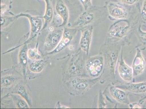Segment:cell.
Wrapping results in <instances>:
<instances>
[{"label":"cell","instance_id":"29","mask_svg":"<svg viewBox=\"0 0 146 109\" xmlns=\"http://www.w3.org/2000/svg\"><path fill=\"white\" fill-rule=\"evenodd\" d=\"M118 1L126 4L133 5L136 3L139 0H118Z\"/></svg>","mask_w":146,"mask_h":109},{"label":"cell","instance_id":"25","mask_svg":"<svg viewBox=\"0 0 146 109\" xmlns=\"http://www.w3.org/2000/svg\"><path fill=\"white\" fill-rule=\"evenodd\" d=\"M138 36L141 42L146 45V32L143 31L140 28L138 30Z\"/></svg>","mask_w":146,"mask_h":109},{"label":"cell","instance_id":"26","mask_svg":"<svg viewBox=\"0 0 146 109\" xmlns=\"http://www.w3.org/2000/svg\"><path fill=\"white\" fill-rule=\"evenodd\" d=\"M82 3L84 10L87 11L92 6V0H79Z\"/></svg>","mask_w":146,"mask_h":109},{"label":"cell","instance_id":"13","mask_svg":"<svg viewBox=\"0 0 146 109\" xmlns=\"http://www.w3.org/2000/svg\"><path fill=\"white\" fill-rule=\"evenodd\" d=\"M116 87L126 91L135 94H142L146 92V82L125 83L118 85Z\"/></svg>","mask_w":146,"mask_h":109},{"label":"cell","instance_id":"14","mask_svg":"<svg viewBox=\"0 0 146 109\" xmlns=\"http://www.w3.org/2000/svg\"><path fill=\"white\" fill-rule=\"evenodd\" d=\"M56 12L63 21L61 27L67 24L69 19L68 9L63 0H56L55 6Z\"/></svg>","mask_w":146,"mask_h":109},{"label":"cell","instance_id":"8","mask_svg":"<svg viewBox=\"0 0 146 109\" xmlns=\"http://www.w3.org/2000/svg\"><path fill=\"white\" fill-rule=\"evenodd\" d=\"M76 28H65L64 29L63 37L59 45L51 54H56L63 50L68 46L77 33Z\"/></svg>","mask_w":146,"mask_h":109},{"label":"cell","instance_id":"21","mask_svg":"<svg viewBox=\"0 0 146 109\" xmlns=\"http://www.w3.org/2000/svg\"><path fill=\"white\" fill-rule=\"evenodd\" d=\"M27 46L25 45L21 49L19 54L20 64L23 68L25 73L27 63Z\"/></svg>","mask_w":146,"mask_h":109},{"label":"cell","instance_id":"3","mask_svg":"<svg viewBox=\"0 0 146 109\" xmlns=\"http://www.w3.org/2000/svg\"><path fill=\"white\" fill-rule=\"evenodd\" d=\"M85 60L81 50H80L72 57L67 69L68 75L71 78L76 76H84L86 75Z\"/></svg>","mask_w":146,"mask_h":109},{"label":"cell","instance_id":"6","mask_svg":"<svg viewBox=\"0 0 146 109\" xmlns=\"http://www.w3.org/2000/svg\"><path fill=\"white\" fill-rule=\"evenodd\" d=\"M130 26L127 21L121 20L115 23L110 27L108 33L111 38L121 39L125 36Z\"/></svg>","mask_w":146,"mask_h":109},{"label":"cell","instance_id":"22","mask_svg":"<svg viewBox=\"0 0 146 109\" xmlns=\"http://www.w3.org/2000/svg\"><path fill=\"white\" fill-rule=\"evenodd\" d=\"M12 96L19 108L27 109L30 108L29 105L23 98L18 94H13Z\"/></svg>","mask_w":146,"mask_h":109},{"label":"cell","instance_id":"27","mask_svg":"<svg viewBox=\"0 0 146 109\" xmlns=\"http://www.w3.org/2000/svg\"><path fill=\"white\" fill-rule=\"evenodd\" d=\"M99 104H98V108H106V104L104 100V98L102 93L99 94Z\"/></svg>","mask_w":146,"mask_h":109},{"label":"cell","instance_id":"17","mask_svg":"<svg viewBox=\"0 0 146 109\" xmlns=\"http://www.w3.org/2000/svg\"><path fill=\"white\" fill-rule=\"evenodd\" d=\"M14 94H17L21 96L28 103L29 106H32L31 96L27 86L23 84H17L13 90Z\"/></svg>","mask_w":146,"mask_h":109},{"label":"cell","instance_id":"24","mask_svg":"<svg viewBox=\"0 0 146 109\" xmlns=\"http://www.w3.org/2000/svg\"><path fill=\"white\" fill-rule=\"evenodd\" d=\"M27 56L29 59L37 60L40 59L41 56L38 53L37 47L34 49H30L27 51Z\"/></svg>","mask_w":146,"mask_h":109},{"label":"cell","instance_id":"16","mask_svg":"<svg viewBox=\"0 0 146 109\" xmlns=\"http://www.w3.org/2000/svg\"><path fill=\"white\" fill-rule=\"evenodd\" d=\"M95 18L94 13L85 11L78 17L74 22L73 26L75 27H80L87 26L93 21Z\"/></svg>","mask_w":146,"mask_h":109},{"label":"cell","instance_id":"9","mask_svg":"<svg viewBox=\"0 0 146 109\" xmlns=\"http://www.w3.org/2000/svg\"><path fill=\"white\" fill-rule=\"evenodd\" d=\"M93 30V27L90 26L86 27L82 31L80 46L87 56L89 54Z\"/></svg>","mask_w":146,"mask_h":109},{"label":"cell","instance_id":"1","mask_svg":"<svg viewBox=\"0 0 146 109\" xmlns=\"http://www.w3.org/2000/svg\"><path fill=\"white\" fill-rule=\"evenodd\" d=\"M101 77L93 78L84 76L72 77L66 83L68 88L73 94L80 95L84 94L98 83Z\"/></svg>","mask_w":146,"mask_h":109},{"label":"cell","instance_id":"32","mask_svg":"<svg viewBox=\"0 0 146 109\" xmlns=\"http://www.w3.org/2000/svg\"><path fill=\"white\" fill-rule=\"evenodd\" d=\"M145 99H146V95L144 96V97H143V98L140 100L139 101V102H141L142 101L145 100Z\"/></svg>","mask_w":146,"mask_h":109},{"label":"cell","instance_id":"31","mask_svg":"<svg viewBox=\"0 0 146 109\" xmlns=\"http://www.w3.org/2000/svg\"><path fill=\"white\" fill-rule=\"evenodd\" d=\"M60 106H57L56 107V108H68V107H65V106H62V105H60Z\"/></svg>","mask_w":146,"mask_h":109},{"label":"cell","instance_id":"10","mask_svg":"<svg viewBox=\"0 0 146 109\" xmlns=\"http://www.w3.org/2000/svg\"><path fill=\"white\" fill-rule=\"evenodd\" d=\"M123 49L122 48L120 58L118 60V72L122 79L126 82H131L133 77V72L132 68L125 62L123 56Z\"/></svg>","mask_w":146,"mask_h":109},{"label":"cell","instance_id":"19","mask_svg":"<svg viewBox=\"0 0 146 109\" xmlns=\"http://www.w3.org/2000/svg\"><path fill=\"white\" fill-rule=\"evenodd\" d=\"M45 66L44 61L43 60H34L29 64V69L34 73H39L44 68Z\"/></svg>","mask_w":146,"mask_h":109},{"label":"cell","instance_id":"28","mask_svg":"<svg viewBox=\"0 0 146 109\" xmlns=\"http://www.w3.org/2000/svg\"><path fill=\"white\" fill-rule=\"evenodd\" d=\"M141 16L142 19L144 21H146V0H144L142 6Z\"/></svg>","mask_w":146,"mask_h":109},{"label":"cell","instance_id":"15","mask_svg":"<svg viewBox=\"0 0 146 109\" xmlns=\"http://www.w3.org/2000/svg\"><path fill=\"white\" fill-rule=\"evenodd\" d=\"M111 96L119 103L125 104H129L128 94L126 91L116 87H111L110 88Z\"/></svg>","mask_w":146,"mask_h":109},{"label":"cell","instance_id":"12","mask_svg":"<svg viewBox=\"0 0 146 109\" xmlns=\"http://www.w3.org/2000/svg\"><path fill=\"white\" fill-rule=\"evenodd\" d=\"M146 66V62L141 51L139 48L136 49V54L133 62L132 68L134 76L140 75L144 71Z\"/></svg>","mask_w":146,"mask_h":109},{"label":"cell","instance_id":"7","mask_svg":"<svg viewBox=\"0 0 146 109\" xmlns=\"http://www.w3.org/2000/svg\"><path fill=\"white\" fill-rule=\"evenodd\" d=\"M19 17H26L29 19L31 26V34L29 41L35 38L37 35L42 30L43 23L41 17L34 16L27 13H22L18 14Z\"/></svg>","mask_w":146,"mask_h":109},{"label":"cell","instance_id":"18","mask_svg":"<svg viewBox=\"0 0 146 109\" xmlns=\"http://www.w3.org/2000/svg\"><path fill=\"white\" fill-rule=\"evenodd\" d=\"M46 3V10L44 16L41 18H43L45 21L42 30H44L53 20L54 16V9L51 0H44Z\"/></svg>","mask_w":146,"mask_h":109},{"label":"cell","instance_id":"2","mask_svg":"<svg viewBox=\"0 0 146 109\" xmlns=\"http://www.w3.org/2000/svg\"><path fill=\"white\" fill-rule=\"evenodd\" d=\"M123 47L112 45L109 46L102 47V55L104 58L105 66H106L108 72L111 76L115 78V68L120 49Z\"/></svg>","mask_w":146,"mask_h":109},{"label":"cell","instance_id":"4","mask_svg":"<svg viewBox=\"0 0 146 109\" xmlns=\"http://www.w3.org/2000/svg\"><path fill=\"white\" fill-rule=\"evenodd\" d=\"M104 58L101 54L90 57L86 61V73L90 78L101 77L104 71Z\"/></svg>","mask_w":146,"mask_h":109},{"label":"cell","instance_id":"33","mask_svg":"<svg viewBox=\"0 0 146 109\" xmlns=\"http://www.w3.org/2000/svg\"><path fill=\"white\" fill-rule=\"evenodd\" d=\"M145 108H146V101L145 102V103L144 104V107Z\"/></svg>","mask_w":146,"mask_h":109},{"label":"cell","instance_id":"23","mask_svg":"<svg viewBox=\"0 0 146 109\" xmlns=\"http://www.w3.org/2000/svg\"><path fill=\"white\" fill-rule=\"evenodd\" d=\"M19 18L18 15L14 16H1V29L5 28L7 27L14 21L16 20Z\"/></svg>","mask_w":146,"mask_h":109},{"label":"cell","instance_id":"11","mask_svg":"<svg viewBox=\"0 0 146 109\" xmlns=\"http://www.w3.org/2000/svg\"><path fill=\"white\" fill-rule=\"evenodd\" d=\"M108 9L110 15L116 19H123L128 16V12L125 8L116 3L110 2Z\"/></svg>","mask_w":146,"mask_h":109},{"label":"cell","instance_id":"5","mask_svg":"<svg viewBox=\"0 0 146 109\" xmlns=\"http://www.w3.org/2000/svg\"><path fill=\"white\" fill-rule=\"evenodd\" d=\"M63 32L64 29L62 27L52 31L47 35L45 40V50L50 51L55 50L62 39Z\"/></svg>","mask_w":146,"mask_h":109},{"label":"cell","instance_id":"30","mask_svg":"<svg viewBox=\"0 0 146 109\" xmlns=\"http://www.w3.org/2000/svg\"><path fill=\"white\" fill-rule=\"evenodd\" d=\"M132 107H131L132 108H141L142 107L140 104H133L132 105Z\"/></svg>","mask_w":146,"mask_h":109},{"label":"cell","instance_id":"20","mask_svg":"<svg viewBox=\"0 0 146 109\" xmlns=\"http://www.w3.org/2000/svg\"><path fill=\"white\" fill-rule=\"evenodd\" d=\"M18 79V77L14 76H5L1 78V87L3 88L9 87L17 82Z\"/></svg>","mask_w":146,"mask_h":109}]
</instances>
